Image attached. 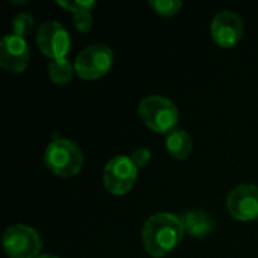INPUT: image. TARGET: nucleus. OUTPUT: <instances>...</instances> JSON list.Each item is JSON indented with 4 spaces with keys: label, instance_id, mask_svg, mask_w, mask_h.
<instances>
[{
    "label": "nucleus",
    "instance_id": "nucleus-1",
    "mask_svg": "<svg viewBox=\"0 0 258 258\" xmlns=\"http://www.w3.org/2000/svg\"><path fill=\"white\" fill-rule=\"evenodd\" d=\"M184 233V225L180 216L172 213L153 215L142 228L144 249L151 257H165L178 246Z\"/></svg>",
    "mask_w": 258,
    "mask_h": 258
},
{
    "label": "nucleus",
    "instance_id": "nucleus-2",
    "mask_svg": "<svg viewBox=\"0 0 258 258\" xmlns=\"http://www.w3.org/2000/svg\"><path fill=\"white\" fill-rule=\"evenodd\" d=\"M45 166L59 177L77 175L83 166V154L80 148L65 138H56L51 141L44 153Z\"/></svg>",
    "mask_w": 258,
    "mask_h": 258
},
{
    "label": "nucleus",
    "instance_id": "nucleus-3",
    "mask_svg": "<svg viewBox=\"0 0 258 258\" xmlns=\"http://www.w3.org/2000/svg\"><path fill=\"white\" fill-rule=\"evenodd\" d=\"M139 115L156 133H169L178 122V109L166 97L148 95L139 103Z\"/></svg>",
    "mask_w": 258,
    "mask_h": 258
},
{
    "label": "nucleus",
    "instance_id": "nucleus-4",
    "mask_svg": "<svg viewBox=\"0 0 258 258\" xmlns=\"http://www.w3.org/2000/svg\"><path fill=\"white\" fill-rule=\"evenodd\" d=\"M113 63V51L104 44H91L83 48L74 62V70L85 80H95L109 73Z\"/></svg>",
    "mask_w": 258,
    "mask_h": 258
},
{
    "label": "nucleus",
    "instance_id": "nucleus-5",
    "mask_svg": "<svg viewBox=\"0 0 258 258\" xmlns=\"http://www.w3.org/2000/svg\"><path fill=\"white\" fill-rule=\"evenodd\" d=\"M138 166L128 156H115L110 159L103 172V183L109 194L119 197L133 189L138 180Z\"/></svg>",
    "mask_w": 258,
    "mask_h": 258
},
{
    "label": "nucleus",
    "instance_id": "nucleus-6",
    "mask_svg": "<svg viewBox=\"0 0 258 258\" xmlns=\"http://www.w3.org/2000/svg\"><path fill=\"white\" fill-rule=\"evenodd\" d=\"M3 249L9 258H36L41 251V237L32 227L12 225L3 233Z\"/></svg>",
    "mask_w": 258,
    "mask_h": 258
},
{
    "label": "nucleus",
    "instance_id": "nucleus-7",
    "mask_svg": "<svg viewBox=\"0 0 258 258\" xmlns=\"http://www.w3.org/2000/svg\"><path fill=\"white\" fill-rule=\"evenodd\" d=\"M36 44L51 60L63 59L70 53L71 36L59 21H44L36 30Z\"/></svg>",
    "mask_w": 258,
    "mask_h": 258
},
{
    "label": "nucleus",
    "instance_id": "nucleus-8",
    "mask_svg": "<svg viewBox=\"0 0 258 258\" xmlns=\"http://www.w3.org/2000/svg\"><path fill=\"white\" fill-rule=\"evenodd\" d=\"M243 20L234 11H222L215 15L212 21L213 41L224 48H231L237 45L243 38Z\"/></svg>",
    "mask_w": 258,
    "mask_h": 258
},
{
    "label": "nucleus",
    "instance_id": "nucleus-9",
    "mask_svg": "<svg viewBox=\"0 0 258 258\" xmlns=\"http://www.w3.org/2000/svg\"><path fill=\"white\" fill-rule=\"evenodd\" d=\"M227 210L237 221L258 219V187L254 184H240L227 197Z\"/></svg>",
    "mask_w": 258,
    "mask_h": 258
},
{
    "label": "nucleus",
    "instance_id": "nucleus-10",
    "mask_svg": "<svg viewBox=\"0 0 258 258\" xmlns=\"http://www.w3.org/2000/svg\"><path fill=\"white\" fill-rule=\"evenodd\" d=\"M30 60V50L24 38L18 35H6L0 41V67L9 73H23Z\"/></svg>",
    "mask_w": 258,
    "mask_h": 258
},
{
    "label": "nucleus",
    "instance_id": "nucleus-11",
    "mask_svg": "<svg viewBox=\"0 0 258 258\" xmlns=\"http://www.w3.org/2000/svg\"><path fill=\"white\" fill-rule=\"evenodd\" d=\"M180 218L184 225V231L192 237L209 236L215 227L213 218L206 212H187Z\"/></svg>",
    "mask_w": 258,
    "mask_h": 258
},
{
    "label": "nucleus",
    "instance_id": "nucleus-12",
    "mask_svg": "<svg viewBox=\"0 0 258 258\" xmlns=\"http://www.w3.org/2000/svg\"><path fill=\"white\" fill-rule=\"evenodd\" d=\"M166 150L169 156L175 160H184L192 151V139L189 133L183 128H174L166 135Z\"/></svg>",
    "mask_w": 258,
    "mask_h": 258
},
{
    "label": "nucleus",
    "instance_id": "nucleus-13",
    "mask_svg": "<svg viewBox=\"0 0 258 258\" xmlns=\"http://www.w3.org/2000/svg\"><path fill=\"white\" fill-rule=\"evenodd\" d=\"M47 70H48V76L51 82L56 85H67L73 79V71L76 73V70L73 68V63L67 57L50 60Z\"/></svg>",
    "mask_w": 258,
    "mask_h": 258
},
{
    "label": "nucleus",
    "instance_id": "nucleus-14",
    "mask_svg": "<svg viewBox=\"0 0 258 258\" xmlns=\"http://www.w3.org/2000/svg\"><path fill=\"white\" fill-rule=\"evenodd\" d=\"M12 33L18 35L21 38L27 36L33 27H35V20L32 17L30 12H18L14 18H12Z\"/></svg>",
    "mask_w": 258,
    "mask_h": 258
},
{
    "label": "nucleus",
    "instance_id": "nucleus-15",
    "mask_svg": "<svg viewBox=\"0 0 258 258\" xmlns=\"http://www.w3.org/2000/svg\"><path fill=\"white\" fill-rule=\"evenodd\" d=\"M150 6L160 17H174L181 8L180 0H150Z\"/></svg>",
    "mask_w": 258,
    "mask_h": 258
},
{
    "label": "nucleus",
    "instance_id": "nucleus-16",
    "mask_svg": "<svg viewBox=\"0 0 258 258\" xmlns=\"http://www.w3.org/2000/svg\"><path fill=\"white\" fill-rule=\"evenodd\" d=\"M56 5L76 15L80 12H91V9L95 6V2L94 0H57Z\"/></svg>",
    "mask_w": 258,
    "mask_h": 258
},
{
    "label": "nucleus",
    "instance_id": "nucleus-17",
    "mask_svg": "<svg viewBox=\"0 0 258 258\" xmlns=\"http://www.w3.org/2000/svg\"><path fill=\"white\" fill-rule=\"evenodd\" d=\"M94 18L91 15V12H80L73 15V24L79 32H88L92 27Z\"/></svg>",
    "mask_w": 258,
    "mask_h": 258
},
{
    "label": "nucleus",
    "instance_id": "nucleus-18",
    "mask_svg": "<svg viewBox=\"0 0 258 258\" xmlns=\"http://www.w3.org/2000/svg\"><path fill=\"white\" fill-rule=\"evenodd\" d=\"M130 157L135 162V165L141 169V168H145L150 163V160H151V151L147 150V148H136L132 153Z\"/></svg>",
    "mask_w": 258,
    "mask_h": 258
},
{
    "label": "nucleus",
    "instance_id": "nucleus-19",
    "mask_svg": "<svg viewBox=\"0 0 258 258\" xmlns=\"http://www.w3.org/2000/svg\"><path fill=\"white\" fill-rule=\"evenodd\" d=\"M11 3H12V5H26V3H27V0H18V2L11 0Z\"/></svg>",
    "mask_w": 258,
    "mask_h": 258
},
{
    "label": "nucleus",
    "instance_id": "nucleus-20",
    "mask_svg": "<svg viewBox=\"0 0 258 258\" xmlns=\"http://www.w3.org/2000/svg\"><path fill=\"white\" fill-rule=\"evenodd\" d=\"M36 258H59V257L51 255V254H42V255H39V257H36Z\"/></svg>",
    "mask_w": 258,
    "mask_h": 258
}]
</instances>
